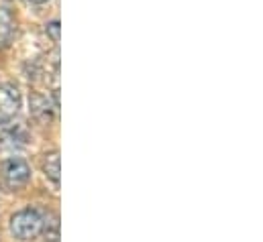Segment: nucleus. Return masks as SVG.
Here are the masks:
<instances>
[{
  "label": "nucleus",
  "instance_id": "obj_4",
  "mask_svg": "<svg viewBox=\"0 0 263 242\" xmlns=\"http://www.w3.org/2000/svg\"><path fill=\"white\" fill-rule=\"evenodd\" d=\"M43 173L55 187H60L62 177V163H60V151H51L43 157Z\"/></svg>",
  "mask_w": 263,
  "mask_h": 242
},
{
  "label": "nucleus",
  "instance_id": "obj_3",
  "mask_svg": "<svg viewBox=\"0 0 263 242\" xmlns=\"http://www.w3.org/2000/svg\"><path fill=\"white\" fill-rule=\"evenodd\" d=\"M21 104H23V98L18 88L12 84H2L0 86V126H6L16 118Z\"/></svg>",
  "mask_w": 263,
  "mask_h": 242
},
{
  "label": "nucleus",
  "instance_id": "obj_6",
  "mask_svg": "<svg viewBox=\"0 0 263 242\" xmlns=\"http://www.w3.org/2000/svg\"><path fill=\"white\" fill-rule=\"evenodd\" d=\"M47 35L51 37L53 43H60V23L58 21H53V23L47 25Z\"/></svg>",
  "mask_w": 263,
  "mask_h": 242
},
{
  "label": "nucleus",
  "instance_id": "obj_1",
  "mask_svg": "<svg viewBox=\"0 0 263 242\" xmlns=\"http://www.w3.org/2000/svg\"><path fill=\"white\" fill-rule=\"evenodd\" d=\"M43 216L37 210H21L10 218V232L18 240H31L37 238L43 232Z\"/></svg>",
  "mask_w": 263,
  "mask_h": 242
},
{
  "label": "nucleus",
  "instance_id": "obj_2",
  "mask_svg": "<svg viewBox=\"0 0 263 242\" xmlns=\"http://www.w3.org/2000/svg\"><path fill=\"white\" fill-rule=\"evenodd\" d=\"M29 179H31V167L27 165V161L12 157L2 163V182L8 189H14V191L23 189Z\"/></svg>",
  "mask_w": 263,
  "mask_h": 242
},
{
  "label": "nucleus",
  "instance_id": "obj_7",
  "mask_svg": "<svg viewBox=\"0 0 263 242\" xmlns=\"http://www.w3.org/2000/svg\"><path fill=\"white\" fill-rule=\"evenodd\" d=\"M29 2H33V4H43V2H47V0H29Z\"/></svg>",
  "mask_w": 263,
  "mask_h": 242
},
{
  "label": "nucleus",
  "instance_id": "obj_5",
  "mask_svg": "<svg viewBox=\"0 0 263 242\" xmlns=\"http://www.w3.org/2000/svg\"><path fill=\"white\" fill-rule=\"evenodd\" d=\"M12 31H14V21H12V16L8 14V10L0 8V47H4V45L10 41Z\"/></svg>",
  "mask_w": 263,
  "mask_h": 242
}]
</instances>
